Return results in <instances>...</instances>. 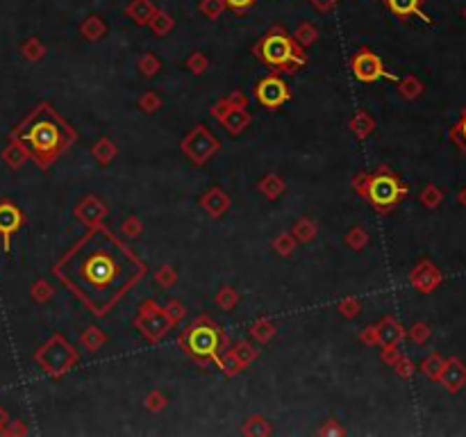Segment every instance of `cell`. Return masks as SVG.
I'll return each instance as SVG.
<instances>
[{
    "label": "cell",
    "instance_id": "cell-17",
    "mask_svg": "<svg viewBox=\"0 0 466 437\" xmlns=\"http://www.w3.org/2000/svg\"><path fill=\"white\" fill-rule=\"evenodd\" d=\"M382 3L387 5V9L394 16H398V18H412V16H416V18H421L423 23H428V25H435V21H432V16H428L425 12H423V0H382Z\"/></svg>",
    "mask_w": 466,
    "mask_h": 437
},
{
    "label": "cell",
    "instance_id": "cell-14",
    "mask_svg": "<svg viewBox=\"0 0 466 437\" xmlns=\"http://www.w3.org/2000/svg\"><path fill=\"white\" fill-rule=\"evenodd\" d=\"M439 382L444 385L446 391H451V394L462 391L466 387V364L460 358H455V355L453 358H446Z\"/></svg>",
    "mask_w": 466,
    "mask_h": 437
},
{
    "label": "cell",
    "instance_id": "cell-5",
    "mask_svg": "<svg viewBox=\"0 0 466 437\" xmlns=\"http://www.w3.org/2000/svg\"><path fill=\"white\" fill-rule=\"evenodd\" d=\"M253 55L278 76H294L298 69H303L307 64L305 48H300L294 41V36L287 34L280 25H273L253 46Z\"/></svg>",
    "mask_w": 466,
    "mask_h": 437
},
{
    "label": "cell",
    "instance_id": "cell-44",
    "mask_svg": "<svg viewBox=\"0 0 466 437\" xmlns=\"http://www.w3.org/2000/svg\"><path fill=\"white\" fill-rule=\"evenodd\" d=\"M430 337H432V328L428 326L425 321H416L407 331V340L412 344H416V346H425L428 342H430Z\"/></svg>",
    "mask_w": 466,
    "mask_h": 437
},
{
    "label": "cell",
    "instance_id": "cell-23",
    "mask_svg": "<svg viewBox=\"0 0 466 437\" xmlns=\"http://www.w3.org/2000/svg\"><path fill=\"white\" fill-rule=\"evenodd\" d=\"M91 155H94V160L100 164V167H109L116 155H118V146L109 139V137H100V139L91 146Z\"/></svg>",
    "mask_w": 466,
    "mask_h": 437
},
{
    "label": "cell",
    "instance_id": "cell-52",
    "mask_svg": "<svg viewBox=\"0 0 466 437\" xmlns=\"http://www.w3.org/2000/svg\"><path fill=\"white\" fill-rule=\"evenodd\" d=\"M30 433V428H27V424L23 422V419H9V422L5 424V428H3V433L0 435H7V437H23V435H27Z\"/></svg>",
    "mask_w": 466,
    "mask_h": 437
},
{
    "label": "cell",
    "instance_id": "cell-26",
    "mask_svg": "<svg viewBox=\"0 0 466 437\" xmlns=\"http://www.w3.org/2000/svg\"><path fill=\"white\" fill-rule=\"evenodd\" d=\"M248 333H250V337H253V340L257 342V344H269L273 337H276L278 328H276V324H273V319L260 317V319H255V321L250 324Z\"/></svg>",
    "mask_w": 466,
    "mask_h": 437
},
{
    "label": "cell",
    "instance_id": "cell-49",
    "mask_svg": "<svg viewBox=\"0 0 466 437\" xmlns=\"http://www.w3.org/2000/svg\"><path fill=\"white\" fill-rule=\"evenodd\" d=\"M143 405H146L148 412H162V410L169 405V396L164 394V391H160V389H153V391L146 394Z\"/></svg>",
    "mask_w": 466,
    "mask_h": 437
},
{
    "label": "cell",
    "instance_id": "cell-25",
    "mask_svg": "<svg viewBox=\"0 0 466 437\" xmlns=\"http://www.w3.org/2000/svg\"><path fill=\"white\" fill-rule=\"evenodd\" d=\"M285 189H287L285 180H282L278 173H267V176L257 182V191L269 200H278L282 194H285Z\"/></svg>",
    "mask_w": 466,
    "mask_h": 437
},
{
    "label": "cell",
    "instance_id": "cell-30",
    "mask_svg": "<svg viewBox=\"0 0 466 437\" xmlns=\"http://www.w3.org/2000/svg\"><path fill=\"white\" fill-rule=\"evenodd\" d=\"M230 351L234 353V358L239 360V364L243 369H248L250 364L260 358V349L257 346H253L248 340H239V342H234L232 346H230Z\"/></svg>",
    "mask_w": 466,
    "mask_h": 437
},
{
    "label": "cell",
    "instance_id": "cell-57",
    "mask_svg": "<svg viewBox=\"0 0 466 437\" xmlns=\"http://www.w3.org/2000/svg\"><path fill=\"white\" fill-rule=\"evenodd\" d=\"M400 349L398 346H382V351H380V360L387 364V367H394L396 364V360L400 358Z\"/></svg>",
    "mask_w": 466,
    "mask_h": 437
},
{
    "label": "cell",
    "instance_id": "cell-11",
    "mask_svg": "<svg viewBox=\"0 0 466 437\" xmlns=\"http://www.w3.org/2000/svg\"><path fill=\"white\" fill-rule=\"evenodd\" d=\"M25 226V214L12 198L0 200V240H3V251L9 255L12 251V237Z\"/></svg>",
    "mask_w": 466,
    "mask_h": 437
},
{
    "label": "cell",
    "instance_id": "cell-38",
    "mask_svg": "<svg viewBox=\"0 0 466 437\" xmlns=\"http://www.w3.org/2000/svg\"><path fill=\"white\" fill-rule=\"evenodd\" d=\"M296 246H298V242L294 240L291 233H280V235H276V240L271 242V249L276 251L280 258H291L296 251Z\"/></svg>",
    "mask_w": 466,
    "mask_h": 437
},
{
    "label": "cell",
    "instance_id": "cell-32",
    "mask_svg": "<svg viewBox=\"0 0 466 437\" xmlns=\"http://www.w3.org/2000/svg\"><path fill=\"white\" fill-rule=\"evenodd\" d=\"M148 27L153 30L155 36H167L173 27H176V21H173V16L169 12H164V9H157V12L153 14V18L148 21Z\"/></svg>",
    "mask_w": 466,
    "mask_h": 437
},
{
    "label": "cell",
    "instance_id": "cell-39",
    "mask_svg": "<svg viewBox=\"0 0 466 437\" xmlns=\"http://www.w3.org/2000/svg\"><path fill=\"white\" fill-rule=\"evenodd\" d=\"M418 200H421V205L428 207V209H437L442 203H444V191L432 185V182H428V185L421 189V194H418Z\"/></svg>",
    "mask_w": 466,
    "mask_h": 437
},
{
    "label": "cell",
    "instance_id": "cell-35",
    "mask_svg": "<svg viewBox=\"0 0 466 437\" xmlns=\"http://www.w3.org/2000/svg\"><path fill=\"white\" fill-rule=\"evenodd\" d=\"M52 296H55V289H52V285H50V282L45 280V278H39V280H34V282H32V287H30V298L34 300L36 305L50 303Z\"/></svg>",
    "mask_w": 466,
    "mask_h": 437
},
{
    "label": "cell",
    "instance_id": "cell-1",
    "mask_svg": "<svg viewBox=\"0 0 466 437\" xmlns=\"http://www.w3.org/2000/svg\"><path fill=\"white\" fill-rule=\"evenodd\" d=\"M148 267L103 223L80 237L52 264V276L94 317H107L146 278Z\"/></svg>",
    "mask_w": 466,
    "mask_h": 437
},
{
    "label": "cell",
    "instance_id": "cell-60",
    "mask_svg": "<svg viewBox=\"0 0 466 437\" xmlns=\"http://www.w3.org/2000/svg\"><path fill=\"white\" fill-rule=\"evenodd\" d=\"M257 0H225V7L227 9H232V12H236V14H241V12H246V9H250Z\"/></svg>",
    "mask_w": 466,
    "mask_h": 437
},
{
    "label": "cell",
    "instance_id": "cell-48",
    "mask_svg": "<svg viewBox=\"0 0 466 437\" xmlns=\"http://www.w3.org/2000/svg\"><path fill=\"white\" fill-rule=\"evenodd\" d=\"M198 9L205 18H209V21H216L227 7H225V0H200Z\"/></svg>",
    "mask_w": 466,
    "mask_h": 437
},
{
    "label": "cell",
    "instance_id": "cell-21",
    "mask_svg": "<svg viewBox=\"0 0 466 437\" xmlns=\"http://www.w3.org/2000/svg\"><path fill=\"white\" fill-rule=\"evenodd\" d=\"M155 12H157V7L153 0H130L125 7V16L136 25H148Z\"/></svg>",
    "mask_w": 466,
    "mask_h": 437
},
{
    "label": "cell",
    "instance_id": "cell-20",
    "mask_svg": "<svg viewBox=\"0 0 466 437\" xmlns=\"http://www.w3.org/2000/svg\"><path fill=\"white\" fill-rule=\"evenodd\" d=\"M348 127H351V132L358 137L360 141H364V139H369L373 132H376V118H373L367 112V109H358V112L351 116Z\"/></svg>",
    "mask_w": 466,
    "mask_h": 437
},
{
    "label": "cell",
    "instance_id": "cell-36",
    "mask_svg": "<svg viewBox=\"0 0 466 437\" xmlns=\"http://www.w3.org/2000/svg\"><path fill=\"white\" fill-rule=\"evenodd\" d=\"M21 55L27 62H41L45 57V46L41 43L39 36H27L21 43Z\"/></svg>",
    "mask_w": 466,
    "mask_h": 437
},
{
    "label": "cell",
    "instance_id": "cell-43",
    "mask_svg": "<svg viewBox=\"0 0 466 437\" xmlns=\"http://www.w3.org/2000/svg\"><path fill=\"white\" fill-rule=\"evenodd\" d=\"M218 369H221L227 378H234L239 376V373L243 371V367L239 364V360L234 358V353L230 351V346H225L223 353H221V362H218Z\"/></svg>",
    "mask_w": 466,
    "mask_h": 437
},
{
    "label": "cell",
    "instance_id": "cell-42",
    "mask_svg": "<svg viewBox=\"0 0 466 437\" xmlns=\"http://www.w3.org/2000/svg\"><path fill=\"white\" fill-rule=\"evenodd\" d=\"M153 280H155V285H157V287H162V289H171V287L178 282V271L173 269L171 264H162V267L155 269Z\"/></svg>",
    "mask_w": 466,
    "mask_h": 437
},
{
    "label": "cell",
    "instance_id": "cell-47",
    "mask_svg": "<svg viewBox=\"0 0 466 437\" xmlns=\"http://www.w3.org/2000/svg\"><path fill=\"white\" fill-rule=\"evenodd\" d=\"M337 310H339V314L344 319H355L362 314V300L355 296H346L337 303Z\"/></svg>",
    "mask_w": 466,
    "mask_h": 437
},
{
    "label": "cell",
    "instance_id": "cell-19",
    "mask_svg": "<svg viewBox=\"0 0 466 437\" xmlns=\"http://www.w3.org/2000/svg\"><path fill=\"white\" fill-rule=\"evenodd\" d=\"M27 160H30V153H27L25 146H23L21 141L9 139V137H7V146L3 148V162H5V167L12 169V171H18Z\"/></svg>",
    "mask_w": 466,
    "mask_h": 437
},
{
    "label": "cell",
    "instance_id": "cell-54",
    "mask_svg": "<svg viewBox=\"0 0 466 437\" xmlns=\"http://www.w3.org/2000/svg\"><path fill=\"white\" fill-rule=\"evenodd\" d=\"M318 435H325V437H341L346 435V428L341 426V422H337V419H327V422L318 428Z\"/></svg>",
    "mask_w": 466,
    "mask_h": 437
},
{
    "label": "cell",
    "instance_id": "cell-41",
    "mask_svg": "<svg viewBox=\"0 0 466 437\" xmlns=\"http://www.w3.org/2000/svg\"><path fill=\"white\" fill-rule=\"evenodd\" d=\"M136 105H139V109H141L143 114H155V112H160V109H162L164 100H162V96L155 89H148V91H143V94L139 96Z\"/></svg>",
    "mask_w": 466,
    "mask_h": 437
},
{
    "label": "cell",
    "instance_id": "cell-8",
    "mask_svg": "<svg viewBox=\"0 0 466 437\" xmlns=\"http://www.w3.org/2000/svg\"><path fill=\"white\" fill-rule=\"evenodd\" d=\"M180 148L194 167H205V164L221 151V141H218V137L209 130L205 123H198L182 137Z\"/></svg>",
    "mask_w": 466,
    "mask_h": 437
},
{
    "label": "cell",
    "instance_id": "cell-63",
    "mask_svg": "<svg viewBox=\"0 0 466 437\" xmlns=\"http://www.w3.org/2000/svg\"><path fill=\"white\" fill-rule=\"evenodd\" d=\"M462 14H464V18H466V7H464V12H462Z\"/></svg>",
    "mask_w": 466,
    "mask_h": 437
},
{
    "label": "cell",
    "instance_id": "cell-46",
    "mask_svg": "<svg viewBox=\"0 0 466 437\" xmlns=\"http://www.w3.org/2000/svg\"><path fill=\"white\" fill-rule=\"evenodd\" d=\"M187 71L194 73V76H203V73L209 71V57H207L205 53H200V50L191 53L189 57H187Z\"/></svg>",
    "mask_w": 466,
    "mask_h": 437
},
{
    "label": "cell",
    "instance_id": "cell-53",
    "mask_svg": "<svg viewBox=\"0 0 466 437\" xmlns=\"http://www.w3.org/2000/svg\"><path fill=\"white\" fill-rule=\"evenodd\" d=\"M164 307H167L169 317H171V319H173V321H176V324H180L182 319L187 317V307H185V303H182V300H178V298H171L169 303L164 305Z\"/></svg>",
    "mask_w": 466,
    "mask_h": 437
},
{
    "label": "cell",
    "instance_id": "cell-2",
    "mask_svg": "<svg viewBox=\"0 0 466 437\" xmlns=\"http://www.w3.org/2000/svg\"><path fill=\"white\" fill-rule=\"evenodd\" d=\"M7 137L21 141L36 167L48 171L78 141V130L55 109V105L41 100L7 132Z\"/></svg>",
    "mask_w": 466,
    "mask_h": 437
},
{
    "label": "cell",
    "instance_id": "cell-9",
    "mask_svg": "<svg viewBox=\"0 0 466 437\" xmlns=\"http://www.w3.org/2000/svg\"><path fill=\"white\" fill-rule=\"evenodd\" d=\"M351 71H353V78L358 82H364V85H371V82H378V80H389L396 85L398 76H394L387 67L382 57L371 48H360L358 53L351 57Z\"/></svg>",
    "mask_w": 466,
    "mask_h": 437
},
{
    "label": "cell",
    "instance_id": "cell-4",
    "mask_svg": "<svg viewBox=\"0 0 466 437\" xmlns=\"http://www.w3.org/2000/svg\"><path fill=\"white\" fill-rule=\"evenodd\" d=\"M178 346L182 353L189 355L191 360L203 364H216L221 362V353L227 344V335L221 326H218L212 317L200 314L196 321H191L185 331H180L178 335Z\"/></svg>",
    "mask_w": 466,
    "mask_h": 437
},
{
    "label": "cell",
    "instance_id": "cell-31",
    "mask_svg": "<svg viewBox=\"0 0 466 437\" xmlns=\"http://www.w3.org/2000/svg\"><path fill=\"white\" fill-rule=\"evenodd\" d=\"M444 362H446V358L442 353H430L428 358H423V362L418 364V371L423 373V376L428 378V380H432V382H439V376H442V369H444Z\"/></svg>",
    "mask_w": 466,
    "mask_h": 437
},
{
    "label": "cell",
    "instance_id": "cell-58",
    "mask_svg": "<svg viewBox=\"0 0 466 437\" xmlns=\"http://www.w3.org/2000/svg\"><path fill=\"white\" fill-rule=\"evenodd\" d=\"M307 3L312 5V7L316 9V12H318V14H330L332 9H334L337 5L341 3V0H307Z\"/></svg>",
    "mask_w": 466,
    "mask_h": 437
},
{
    "label": "cell",
    "instance_id": "cell-51",
    "mask_svg": "<svg viewBox=\"0 0 466 437\" xmlns=\"http://www.w3.org/2000/svg\"><path fill=\"white\" fill-rule=\"evenodd\" d=\"M396 371V376H400L403 380H409L416 373V367H414V362L407 358V355H400V358L396 360V364L391 367Z\"/></svg>",
    "mask_w": 466,
    "mask_h": 437
},
{
    "label": "cell",
    "instance_id": "cell-18",
    "mask_svg": "<svg viewBox=\"0 0 466 437\" xmlns=\"http://www.w3.org/2000/svg\"><path fill=\"white\" fill-rule=\"evenodd\" d=\"M250 123H253V114L248 112V107L232 109V112H227L221 118V125L225 127V132L230 134V137H239Z\"/></svg>",
    "mask_w": 466,
    "mask_h": 437
},
{
    "label": "cell",
    "instance_id": "cell-45",
    "mask_svg": "<svg viewBox=\"0 0 466 437\" xmlns=\"http://www.w3.org/2000/svg\"><path fill=\"white\" fill-rule=\"evenodd\" d=\"M451 141L458 146L460 151H466V105L460 112V118L451 127Z\"/></svg>",
    "mask_w": 466,
    "mask_h": 437
},
{
    "label": "cell",
    "instance_id": "cell-29",
    "mask_svg": "<svg viewBox=\"0 0 466 437\" xmlns=\"http://www.w3.org/2000/svg\"><path fill=\"white\" fill-rule=\"evenodd\" d=\"M396 89L405 100H416V98L423 96L425 85L416 76H403V78L396 80Z\"/></svg>",
    "mask_w": 466,
    "mask_h": 437
},
{
    "label": "cell",
    "instance_id": "cell-12",
    "mask_svg": "<svg viewBox=\"0 0 466 437\" xmlns=\"http://www.w3.org/2000/svg\"><path fill=\"white\" fill-rule=\"evenodd\" d=\"M442 282H444V273L428 258H421L412 267V271H409V285L416 291H421V294H432Z\"/></svg>",
    "mask_w": 466,
    "mask_h": 437
},
{
    "label": "cell",
    "instance_id": "cell-27",
    "mask_svg": "<svg viewBox=\"0 0 466 437\" xmlns=\"http://www.w3.org/2000/svg\"><path fill=\"white\" fill-rule=\"evenodd\" d=\"M241 433L246 437H269V435H273V424L264 415H250L243 422Z\"/></svg>",
    "mask_w": 466,
    "mask_h": 437
},
{
    "label": "cell",
    "instance_id": "cell-7",
    "mask_svg": "<svg viewBox=\"0 0 466 437\" xmlns=\"http://www.w3.org/2000/svg\"><path fill=\"white\" fill-rule=\"evenodd\" d=\"M176 326L178 324L169 317L167 307L160 305L155 298L141 300V305L134 317V328L148 344H160Z\"/></svg>",
    "mask_w": 466,
    "mask_h": 437
},
{
    "label": "cell",
    "instance_id": "cell-6",
    "mask_svg": "<svg viewBox=\"0 0 466 437\" xmlns=\"http://www.w3.org/2000/svg\"><path fill=\"white\" fill-rule=\"evenodd\" d=\"M32 360H34L36 367L45 373V376L57 380L62 376H66L71 369L78 367L80 364V351L62 333H55L39 346V349L34 351Z\"/></svg>",
    "mask_w": 466,
    "mask_h": 437
},
{
    "label": "cell",
    "instance_id": "cell-40",
    "mask_svg": "<svg viewBox=\"0 0 466 437\" xmlns=\"http://www.w3.org/2000/svg\"><path fill=\"white\" fill-rule=\"evenodd\" d=\"M136 69L143 78H155L162 71V60L155 53H143L139 62H136Z\"/></svg>",
    "mask_w": 466,
    "mask_h": 437
},
{
    "label": "cell",
    "instance_id": "cell-22",
    "mask_svg": "<svg viewBox=\"0 0 466 437\" xmlns=\"http://www.w3.org/2000/svg\"><path fill=\"white\" fill-rule=\"evenodd\" d=\"M80 34H82V39H87V41H91V43L100 41V39H103V36L107 34V23H105V18H103V16H98V14L87 16L85 21L80 23Z\"/></svg>",
    "mask_w": 466,
    "mask_h": 437
},
{
    "label": "cell",
    "instance_id": "cell-59",
    "mask_svg": "<svg viewBox=\"0 0 466 437\" xmlns=\"http://www.w3.org/2000/svg\"><path fill=\"white\" fill-rule=\"evenodd\" d=\"M227 98V103L232 105V109H236V107H248V96L243 94V91H232V94H227L225 96Z\"/></svg>",
    "mask_w": 466,
    "mask_h": 437
},
{
    "label": "cell",
    "instance_id": "cell-61",
    "mask_svg": "<svg viewBox=\"0 0 466 437\" xmlns=\"http://www.w3.org/2000/svg\"><path fill=\"white\" fill-rule=\"evenodd\" d=\"M9 422V415H7V410L0 405V433H3V428H5V424Z\"/></svg>",
    "mask_w": 466,
    "mask_h": 437
},
{
    "label": "cell",
    "instance_id": "cell-3",
    "mask_svg": "<svg viewBox=\"0 0 466 437\" xmlns=\"http://www.w3.org/2000/svg\"><path fill=\"white\" fill-rule=\"evenodd\" d=\"M353 191L367 198L378 214H389L407 198L409 187L396 171H391V167L378 164L373 171H362L353 178Z\"/></svg>",
    "mask_w": 466,
    "mask_h": 437
},
{
    "label": "cell",
    "instance_id": "cell-33",
    "mask_svg": "<svg viewBox=\"0 0 466 437\" xmlns=\"http://www.w3.org/2000/svg\"><path fill=\"white\" fill-rule=\"evenodd\" d=\"M214 300H216V305H218V307L225 310V312H232V310H234L236 305H239L241 294H239V291H236L232 285H223L221 289L216 291Z\"/></svg>",
    "mask_w": 466,
    "mask_h": 437
},
{
    "label": "cell",
    "instance_id": "cell-37",
    "mask_svg": "<svg viewBox=\"0 0 466 437\" xmlns=\"http://www.w3.org/2000/svg\"><path fill=\"white\" fill-rule=\"evenodd\" d=\"M344 242H346V246H348L351 251H364L369 246V233H367V228H362V226H353L348 233H346V237H344Z\"/></svg>",
    "mask_w": 466,
    "mask_h": 437
},
{
    "label": "cell",
    "instance_id": "cell-24",
    "mask_svg": "<svg viewBox=\"0 0 466 437\" xmlns=\"http://www.w3.org/2000/svg\"><path fill=\"white\" fill-rule=\"evenodd\" d=\"M107 342H109L107 333L103 331V328H98V326H87L85 331L80 333V346H82V349L91 351V353L100 351Z\"/></svg>",
    "mask_w": 466,
    "mask_h": 437
},
{
    "label": "cell",
    "instance_id": "cell-50",
    "mask_svg": "<svg viewBox=\"0 0 466 437\" xmlns=\"http://www.w3.org/2000/svg\"><path fill=\"white\" fill-rule=\"evenodd\" d=\"M121 235L127 237V240H136V237H141V235H143V223H141V218L136 216V214H130V216H127L125 221L121 223Z\"/></svg>",
    "mask_w": 466,
    "mask_h": 437
},
{
    "label": "cell",
    "instance_id": "cell-55",
    "mask_svg": "<svg viewBox=\"0 0 466 437\" xmlns=\"http://www.w3.org/2000/svg\"><path fill=\"white\" fill-rule=\"evenodd\" d=\"M236 109H239V107H236ZM227 112H232V105L227 103L225 96H223L221 100H216V103L209 107V114H212V118H216V121H221V118H223Z\"/></svg>",
    "mask_w": 466,
    "mask_h": 437
},
{
    "label": "cell",
    "instance_id": "cell-62",
    "mask_svg": "<svg viewBox=\"0 0 466 437\" xmlns=\"http://www.w3.org/2000/svg\"><path fill=\"white\" fill-rule=\"evenodd\" d=\"M458 203H460L462 207H466V185L458 191Z\"/></svg>",
    "mask_w": 466,
    "mask_h": 437
},
{
    "label": "cell",
    "instance_id": "cell-34",
    "mask_svg": "<svg viewBox=\"0 0 466 437\" xmlns=\"http://www.w3.org/2000/svg\"><path fill=\"white\" fill-rule=\"evenodd\" d=\"M291 36H294V41L300 46V48H309V46L316 43L318 30L309 21H303V23L296 25V30H294V34H291Z\"/></svg>",
    "mask_w": 466,
    "mask_h": 437
},
{
    "label": "cell",
    "instance_id": "cell-56",
    "mask_svg": "<svg viewBox=\"0 0 466 437\" xmlns=\"http://www.w3.org/2000/svg\"><path fill=\"white\" fill-rule=\"evenodd\" d=\"M360 342L364 346H378V326L369 324L364 331H360Z\"/></svg>",
    "mask_w": 466,
    "mask_h": 437
},
{
    "label": "cell",
    "instance_id": "cell-15",
    "mask_svg": "<svg viewBox=\"0 0 466 437\" xmlns=\"http://www.w3.org/2000/svg\"><path fill=\"white\" fill-rule=\"evenodd\" d=\"M198 203H200V207L205 209V212L209 214V216H214V218H221L227 209L232 207V198L225 194V191L221 189V187H209L203 196L198 198Z\"/></svg>",
    "mask_w": 466,
    "mask_h": 437
},
{
    "label": "cell",
    "instance_id": "cell-28",
    "mask_svg": "<svg viewBox=\"0 0 466 437\" xmlns=\"http://www.w3.org/2000/svg\"><path fill=\"white\" fill-rule=\"evenodd\" d=\"M291 235H294V240H296L298 244H309V242H314V240H316L318 226H316L314 218L300 216L298 221L294 223V228H291Z\"/></svg>",
    "mask_w": 466,
    "mask_h": 437
},
{
    "label": "cell",
    "instance_id": "cell-13",
    "mask_svg": "<svg viewBox=\"0 0 466 437\" xmlns=\"http://www.w3.org/2000/svg\"><path fill=\"white\" fill-rule=\"evenodd\" d=\"M107 214H109V207L96 194H87L76 207H73V216H76V221L80 226H85L87 230H89V228L103 226Z\"/></svg>",
    "mask_w": 466,
    "mask_h": 437
},
{
    "label": "cell",
    "instance_id": "cell-10",
    "mask_svg": "<svg viewBox=\"0 0 466 437\" xmlns=\"http://www.w3.org/2000/svg\"><path fill=\"white\" fill-rule=\"evenodd\" d=\"M253 94H255V100L267 109H280L282 105H287L291 100V89L287 85V80L280 78L278 73L260 78Z\"/></svg>",
    "mask_w": 466,
    "mask_h": 437
},
{
    "label": "cell",
    "instance_id": "cell-16",
    "mask_svg": "<svg viewBox=\"0 0 466 437\" xmlns=\"http://www.w3.org/2000/svg\"><path fill=\"white\" fill-rule=\"evenodd\" d=\"M407 331L396 317L385 314L378 324V344L380 346H400L405 342Z\"/></svg>",
    "mask_w": 466,
    "mask_h": 437
}]
</instances>
